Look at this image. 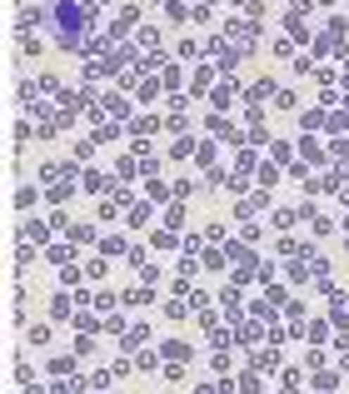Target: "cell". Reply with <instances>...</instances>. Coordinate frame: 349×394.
Masks as SVG:
<instances>
[{
  "mask_svg": "<svg viewBox=\"0 0 349 394\" xmlns=\"http://www.w3.org/2000/svg\"><path fill=\"white\" fill-rule=\"evenodd\" d=\"M245 135H250V145H255V150H260V145H274V140H269V130H265V120H260V125H250Z\"/></svg>",
  "mask_w": 349,
  "mask_h": 394,
  "instance_id": "ac0fdd59",
  "label": "cell"
},
{
  "mask_svg": "<svg viewBox=\"0 0 349 394\" xmlns=\"http://www.w3.org/2000/svg\"><path fill=\"white\" fill-rule=\"evenodd\" d=\"M160 90H165V85H160V80H145V85H135V95H140V100H155V95H160Z\"/></svg>",
  "mask_w": 349,
  "mask_h": 394,
  "instance_id": "1f68e13d",
  "label": "cell"
},
{
  "mask_svg": "<svg viewBox=\"0 0 349 394\" xmlns=\"http://www.w3.org/2000/svg\"><path fill=\"white\" fill-rule=\"evenodd\" d=\"M224 260H229V255H224V250H200V265H205V269H220V265H224Z\"/></svg>",
  "mask_w": 349,
  "mask_h": 394,
  "instance_id": "44dd1931",
  "label": "cell"
},
{
  "mask_svg": "<svg viewBox=\"0 0 349 394\" xmlns=\"http://www.w3.org/2000/svg\"><path fill=\"white\" fill-rule=\"evenodd\" d=\"M240 394H260V379L255 374H240Z\"/></svg>",
  "mask_w": 349,
  "mask_h": 394,
  "instance_id": "b9f144b4",
  "label": "cell"
},
{
  "mask_svg": "<svg viewBox=\"0 0 349 394\" xmlns=\"http://www.w3.org/2000/svg\"><path fill=\"white\" fill-rule=\"evenodd\" d=\"M100 105H105V110H110V115H115V120H130V105H125V100H120V95H105V100H100Z\"/></svg>",
  "mask_w": 349,
  "mask_h": 394,
  "instance_id": "8fae6325",
  "label": "cell"
},
{
  "mask_svg": "<svg viewBox=\"0 0 349 394\" xmlns=\"http://www.w3.org/2000/svg\"><path fill=\"white\" fill-rule=\"evenodd\" d=\"M334 384H339V374H334V369H329V374H319V369H315V389H334Z\"/></svg>",
  "mask_w": 349,
  "mask_h": 394,
  "instance_id": "d590c367",
  "label": "cell"
},
{
  "mask_svg": "<svg viewBox=\"0 0 349 394\" xmlns=\"http://www.w3.org/2000/svg\"><path fill=\"white\" fill-rule=\"evenodd\" d=\"M224 255L235 260V265H255V269H260V260H255V250H250L245 240H224Z\"/></svg>",
  "mask_w": 349,
  "mask_h": 394,
  "instance_id": "277c9868",
  "label": "cell"
},
{
  "mask_svg": "<svg viewBox=\"0 0 349 394\" xmlns=\"http://www.w3.org/2000/svg\"><path fill=\"white\" fill-rule=\"evenodd\" d=\"M210 85H215V70H210V65H200V70L190 75V95H210Z\"/></svg>",
  "mask_w": 349,
  "mask_h": 394,
  "instance_id": "ba28073f",
  "label": "cell"
},
{
  "mask_svg": "<svg viewBox=\"0 0 349 394\" xmlns=\"http://www.w3.org/2000/svg\"><path fill=\"white\" fill-rule=\"evenodd\" d=\"M265 95H274V80H260V85L250 90V100H265Z\"/></svg>",
  "mask_w": 349,
  "mask_h": 394,
  "instance_id": "f35d334b",
  "label": "cell"
},
{
  "mask_svg": "<svg viewBox=\"0 0 349 394\" xmlns=\"http://www.w3.org/2000/svg\"><path fill=\"white\" fill-rule=\"evenodd\" d=\"M180 80H185V75H180V65H170V70L160 75V85H165V90H180Z\"/></svg>",
  "mask_w": 349,
  "mask_h": 394,
  "instance_id": "4dcf8cb0",
  "label": "cell"
},
{
  "mask_svg": "<svg viewBox=\"0 0 349 394\" xmlns=\"http://www.w3.org/2000/svg\"><path fill=\"white\" fill-rule=\"evenodd\" d=\"M165 11H170V20H174V25L190 20V6H180V0H165Z\"/></svg>",
  "mask_w": 349,
  "mask_h": 394,
  "instance_id": "83f0119b",
  "label": "cell"
},
{
  "mask_svg": "<svg viewBox=\"0 0 349 394\" xmlns=\"http://www.w3.org/2000/svg\"><path fill=\"white\" fill-rule=\"evenodd\" d=\"M140 45H150V50H160V30L155 25H140V35H135Z\"/></svg>",
  "mask_w": 349,
  "mask_h": 394,
  "instance_id": "f1b7e54d",
  "label": "cell"
},
{
  "mask_svg": "<svg viewBox=\"0 0 349 394\" xmlns=\"http://www.w3.org/2000/svg\"><path fill=\"white\" fill-rule=\"evenodd\" d=\"M20 235H25V240H50V224H40V220H30V224H25V230H20Z\"/></svg>",
  "mask_w": 349,
  "mask_h": 394,
  "instance_id": "603a6c76",
  "label": "cell"
},
{
  "mask_svg": "<svg viewBox=\"0 0 349 394\" xmlns=\"http://www.w3.org/2000/svg\"><path fill=\"white\" fill-rule=\"evenodd\" d=\"M195 150H200V140H190V135L170 145V155H174V160H185V155H195Z\"/></svg>",
  "mask_w": 349,
  "mask_h": 394,
  "instance_id": "5bb4252c",
  "label": "cell"
},
{
  "mask_svg": "<svg viewBox=\"0 0 349 394\" xmlns=\"http://www.w3.org/2000/svg\"><path fill=\"white\" fill-rule=\"evenodd\" d=\"M269 155H274V160L284 165V170H289V160H295V150H289V140H274V145H269Z\"/></svg>",
  "mask_w": 349,
  "mask_h": 394,
  "instance_id": "9a60e30c",
  "label": "cell"
},
{
  "mask_svg": "<svg viewBox=\"0 0 349 394\" xmlns=\"http://www.w3.org/2000/svg\"><path fill=\"white\" fill-rule=\"evenodd\" d=\"M339 185H344V170H329V175H324V180H319V195H334V190H339Z\"/></svg>",
  "mask_w": 349,
  "mask_h": 394,
  "instance_id": "d6986e66",
  "label": "cell"
},
{
  "mask_svg": "<svg viewBox=\"0 0 349 394\" xmlns=\"http://www.w3.org/2000/svg\"><path fill=\"white\" fill-rule=\"evenodd\" d=\"M75 250H80V245H55V250H50V265H70Z\"/></svg>",
  "mask_w": 349,
  "mask_h": 394,
  "instance_id": "484cf974",
  "label": "cell"
},
{
  "mask_svg": "<svg viewBox=\"0 0 349 394\" xmlns=\"http://www.w3.org/2000/svg\"><path fill=\"white\" fill-rule=\"evenodd\" d=\"M160 6H165V0H160Z\"/></svg>",
  "mask_w": 349,
  "mask_h": 394,
  "instance_id": "f6af8a7d",
  "label": "cell"
},
{
  "mask_svg": "<svg viewBox=\"0 0 349 394\" xmlns=\"http://www.w3.org/2000/svg\"><path fill=\"white\" fill-rule=\"evenodd\" d=\"M324 120H329V110H324V105H315V110H305V115H300V130H305V135H315V130H324Z\"/></svg>",
  "mask_w": 349,
  "mask_h": 394,
  "instance_id": "5b68a950",
  "label": "cell"
},
{
  "mask_svg": "<svg viewBox=\"0 0 349 394\" xmlns=\"http://www.w3.org/2000/svg\"><path fill=\"white\" fill-rule=\"evenodd\" d=\"M220 305H224V310H229V319H235V314H240V290H235V285H229V290H224V295H220Z\"/></svg>",
  "mask_w": 349,
  "mask_h": 394,
  "instance_id": "e0dca14e",
  "label": "cell"
},
{
  "mask_svg": "<svg viewBox=\"0 0 349 394\" xmlns=\"http://www.w3.org/2000/svg\"><path fill=\"white\" fill-rule=\"evenodd\" d=\"M265 205H269V190H255L250 200H240V205H235V215H240V220H250V215H255V210H265Z\"/></svg>",
  "mask_w": 349,
  "mask_h": 394,
  "instance_id": "8992f818",
  "label": "cell"
},
{
  "mask_svg": "<svg viewBox=\"0 0 349 394\" xmlns=\"http://www.w3.org/2000/svg\"><path fill=\"white\" fill-rule=\"evenodd\" d=\"M305 334H310V340L319 345V340H324V334H329V324H324V319H315V324H305Z\"/></svg>",
  "mask_w": 349,
  "mask_h": 394,
  "instance_id": "e575fe53",
  "label": "cell"
},
{
  "mask_svg": "<svg viewBox=\"0 0 349 394\" xmlns=\"http://www.w3.org/2000/svg\"><path fill=\"white\" fill-rule=\"evenodd\" d=\"M329 160L344 165V160H349V140H329Z\"/></svg>",
  "mask_w": 349,
  "mask_h": 394,
  "instance_id": "f546056e",
  "label": "cell"
},
{
  "mask_svg": "<svg viewBox=\"0 0 349 394\" xmlns=\"http://www.w3.org/2000/svg\"><path fill=\"white\" fill-rule=\"evenodd\" d=\"M120 345H125V350H140V345H145V324L125 329V334H120Z\"/></svg>",
  "mask_w": 349,
  "mask_h": 394,
  "instance_id": "4fadbf2b",
  "label": "cell"
},
{
  "mask_svg": "<svg viewBox=\"0 0 349 394\" xmlns=\"http://www.w3.org/2000/svg\"><path fill=\"white\" fill-rule=\"evenodd\" d=\"M235 6H250V0H235Z\"/></svg>",
  "mask_w": 349,
  "mask_h": 394,
  "instance_id": "7bdbcfd3",
  "label": "cell"
},
{
  "mask_svg": "<svg viewBox=\"0 0 349 394\" xmlns=\"http://www.w3.org/2000/svg\"><path fill=\"white\" fill-rule=\"evenodd\" d=\"M255 360V369H274L279 364V350H260V355H250Z\"/></svg>",
  "mask_w": 349,
  "mask_h": 394,
  "instance_id": "7402d4cb",
  "label": "cell"
},
{
  "mask_svg": "<svg viewBox=\"0 0 349 394\" xmlns=\"http://www.w3.org/2000/svg\"><path fill=\"white\" fill-rule=\"evenodd\" d=\"M295 220H300V210H274V224H279V230H289Z\"/></svg>",
  "mask_w": 349,
  "mask_h": 394,
  "instance_id": "d6a6232c",
  "label": "cell"
},
{
  "mask_svg": "<svg viewBox=\"0 0 349 394\" xmlns=\"http://www.w3.org/2000/svg\"><path fill=\"white\" fill-rule=\"evenodd\" d=\"M300 160H305V165H329V150H324L315 135H305V140H300Z\"/></svg>",
  "mask_w": 349,
  "mask_h": 394,
  "instance_id": "7a4b0ae2",
  "label": "cell"
},
{
  "mask_svg": "<svg viewBox=\"0 0 349 394\" xmlns=\"http://www.w3.org/2000/svg\"><path fill=\"white\" fill-rule=\"evenodd\" d=\"M105 255H125V235H110L105 240Z\"/></svg>",
  "mask_w": 349,
  "mask_h": 394,
  "instance_id": "8d00e7d4",
  "label": "cell"
},
{
  "mask_svg": "<svg viewBox=\"0 0 349 394\" xmlns=\"http://www.w3.org/2000/svg\"><path fill=\"white\" fill-rule=\"evenodd\" d=\"M160 125H170V120H160V115H135V120H130L135 135H150V130H160Z\"/></svg>",
  "mask_w": 349,
  "mask_h": 394,
  "instance_id": "9c48e42d",
  "label": "cell"
},
{
  "mask_svg": "<svg viewBox=\"0 0 349 394\" xmlns=\"http://www.w3.org/2000/svg\"><path fill=\"white\" fill-rule=\"evenodd\" d=\"M75 360H80V355H61V360H50V374H70V369H75Z\"/></svg>",
  "mask_w": 349,
  "mask_h": 394,
  "instance_id": "4316f807",
  "label": "cell"
},
{
  "mask_svg": "<svg viewBox=\"0 0 349 394\" xmlns=\"http://www.w3.org/2000/svg\"><path fill=\"white\" fill-rule=\"evenodd\" d=\"M324 130H334V135H349V110H329Z\"/></svg>",
  "mask_w": 349,
  "mask_h": 394,
  "instance_id": "30bf717a",
  "label": "cell"
},
{
  "mask_svg": "<svg viewBox=\"0 0 349 394\" xmlns=\"http://www.w3.org/2000/svg\"><path fill=\"white\" fill-rule=\"evenodd\" d=\"M150 245H155V250H180V235H174V230H155Z\"/></svg>",
  "mask_w": 349,
  "mask_h": 394,
  "instance_id": "7c38bea8",
  "label": "cell"
},
{
  "mask_svg": "<svg viewBox=\"0 0 349 394\" xmlns=\"http://www.w3.org/2000/svg\"><path fill=\"white\" fill-rule=\"evenodd\" d=\"M90 6H100V0H90Z\"/></svg>",
  "mask_w": 349,
  "mask_h": 394,
  "instance_id": "ee69618b",
  "label": "cell"
},
{
  "mask_svg": "<svg viewBox=\"0 0 349 394\" xmlns=\"http://www.w3.org/2000/svg\"><path fill=\"white\" fill-rule=\"evenodd\" d=\"M90 240H95L90 224H70V245H90Z\"/></svg>",
  "mask_w": 349,
  "mask_h": 394,
  "instance_id": "d4e9b609",
  "label": "cell"
},
{
  "mask_svg": "<svg viewBox=\"0 0 349 394\" xmlns=\"http://www.w3.org/2000/svg\"><path fill=\"white\" fill-rule=\"evenodd\" d=\"M165 360H170V364H180V360H190V345H180V340H174V345H165Z\"/></svg>",
  "mask_w": 349,
  "mask_h": 394,
  "instance_id": "cb8c5ba5",
  "label": "cell"
},
{
  "mask_svg": "<svg viewBox=\"0 0 349 394\" xmlns=\"http://www.w3.org/2000/svg\"><path fill=\"white\" fill-rule=\"evenodd\" d=\"M70 324H75V329H90V334H95V329H100V319H90V310H85V314H80V319H70Z\"/></svg>",
  "mask_w": 349,
  "mask_h": 394,
  "instance_id": "60d3db41",
  "label": "cell"
},
{
  "mask_svg": "<svg viewBox=\"0 0 349 394\" xmlns=\"http://www.w3.org/2000/svg\"><path fill=\"white\" fill-rule=\"evenodd\" d=\"M150 220V205H130V224H145Z\"/></svg>",
  "mask_w": 349,
  "mask_h": 394,
  "instance_id": "ab89813d",
  "label": "cell"
},
{
  "mask_svg": "<svg viewBox=\"0 0 349 394\" xmlns=\"http://www.w3.org/2000/svg\"><path fill=\"white\" fill-rule=\"evenodd\" d=\"M235 90H240L235 80H220V85H210V105H215V110H224V105H229V95H235Z\"/></svg>",
  "mask_w": 349,
  "mask_h": 394,
  "instance_id": "52a82bcc",
  "label": "cell"
},
{
  "mask_svg": "<svg viewBox=\"0 0 349 394\" xmlns=\"http://www.w3.org/2000/svg\"><path fill=\"white\" fill-rule=\"evenodd\" d=\"M210 6H215V0H210Z\"/></svg>",
  "mask_w": 349,
  "mask_h": 394,
  "instance_id": "bcb514c9",
  "label": "cell"
},
{
  "mask_svg": "<svg viewBox=\"0 0 349 394\" xmlns=\"http://www.w3.org/2000/svg\"><path fill=\"white\" fill-rule=\"evenodd\" d=\"M255 175H260V185H274V175H279V165H265V160H260V170H255Z\"/></svg>",
  "mask_w": 349,
  "mask_h": 394,
  "instance_id": "836d02e7",
  "label": "cell"
},
{
  "mask_svg": "<svg viewBox=\"0 0 349 394\" xmlns=\"http://www.w3.org/2000/svg\"><path fill=\"white\" fill-rule=\"evenodd\" d=\"M95 20V6L85 0H50V35L61 50H85V25Z\"/></svg>",
  "mask_w": 349,
  "mask_h": 394,
  "instance_id": "6da1fadb",
  "label": "cell"
},
{
  "mask_svg": "<svg viewBox=\"0 0 349 394\" xmlns=\"http://www.w3.org/2000/svg\"><path fill=\"white\" fill-rule=\"evenodd\" d=\"M35 200H40V195H35V185H20V190H15V210H30Z\"/></svg>",
  "mask_w": 349,
  "mask_h": 394,
  "instance_id": "ffe728a7",
  "label": "cell"
},
{
  "mask_svg": "<svg viewBox=\"0 0 349 394\" xmlns=\"http://www.w3.org/2000/svg\"><path fill=\"white\" fill-rule=\"evenodd\" d=\"M210 345H215V350H224V345H229V329H220V324H215V329H210Z\"/></svg>",
  "mask_w": 349,
  "mask_h": 394,
  "instance_id": "74e56055",
  "label": "cell"
},
{
  "mask_svg": "<svg viewBox=\"0 0 349 394\" xmlns=\"http://www.w3.org/2000/svg\"><path fill=\"white\" fill-rule=\"evenodd\" d=\"M215 160H220L215 140H200V150H195V170H200V175H210V170H215Z\"/></svg>",
  "mask_w": 349,
  "mask_h": 394,
  "instance_id": "3957f363",
  "label": "cell"
},
{
  "mask_svg": "<svg viewBox=\"0 0 349 394\" xmlns=\"http://www.w3.org/2000/svg\"><path fill=\"white\" fill-rule=\"evenodd\" d=\"M135 175H140V165H135L130 155H125L120 165H115V180H135Z\"/></svg>",
  "mask_w": 349,
  "mask_h": 394,
  "instance_id": "2e32d148",
  "label": "cell"
}]
</instances>
